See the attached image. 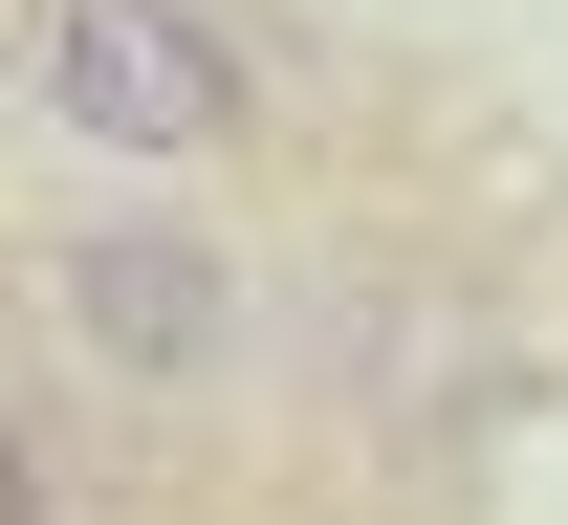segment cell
<instances>
[{"instance_id":"cell-1","label":"cell","mask_w":568,"mask_h":525,"mask_svg":"<svg viewBox=\"0 0 568 525\" xmlns=\"http://www.w3.org/2000/svg\"><path fill=\"white\" fill-rule=\"evenodd\" d=\"M44 306H67L88 373H132V394H219L241 373V263L197 220H67L44 241Z\"/></svg>"},{"instance_id":"cell-2","label":"cell","mask_w":568,"mask_h":525,"mask_svg":"<svg viewBox=\"0 0 568 525\" xmlns=\"http://www.w3.org/2000/svg\"><path fill=\"white\" fill-rule=\"evenodd\" d=\"M44 132L175 175V153L241 132V44H219L197 0H44Z\"/></svg>"}]
</instances>
